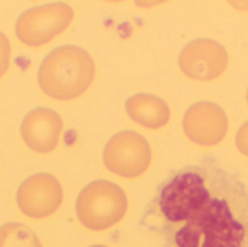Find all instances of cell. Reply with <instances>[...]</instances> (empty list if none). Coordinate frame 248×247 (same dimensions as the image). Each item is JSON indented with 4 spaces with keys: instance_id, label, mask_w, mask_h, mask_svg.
I'll return each instance as SVG.
<instances>
[{
    "instance_id": "1",
    "label": "cell",
    "mask_w": 248,
    "mask_h": 247,
    "mask_svg": "<svg viewBox=\"0 0 248 247\" xmlns=\"http://www.w3.org/2000/svg\"><path fill=\"white\" fill-rule=\"evenodd\" d=\"M155 213L170 247H248V185L217 165L177 170Z\"/></svg>"
},
{
    "instance_id": "2",
    "label": "cell",
    "mask_w": 248,
    "mask_h": 247,
    "mask_svg": "<svg viewBox=\"0 0 248 247\" xmlns=\"http://www.w3.org/2000/svg\"><path fill=\"white\" fill-rule=\"evenodd\" d=\"M94 74V61L86 49L62 45L52 49L41 63L38 84L51 99L73 100L87 92Z\"/></svg>"
},
{
    "instance_id": "3",
    "label": "cell",
    "mask_w": 248,
    "mask_h": 247,
    "mask_svg": "<svg viewBox=\"0 0 248 247\" xmlns=\"http://www.w3.org/2000/svg\"><path fill=\"white\" fill-rule=\"evenodd\" d=\"M126 210L128 198L124 189L108 181L90 182L76 202L78 221L93 231L112 229L125 217Z\"/></svg>"
},
{
    "instance_id": "4",
    "label": "cell",
    "mask_w": 248,
    "mask_h": 247,
    "mask_svg": "<svg viewBox=\"0 0 248 247\" xmlns=\"http://www.w3.org/2000/svg\"><path fill=\"white\" fill-rule=\"evenodd\" d=\"M74 10L65 3L31 7L16 20L17 39L32 48L42 47L61 35L73 22Z\"/></svg>"
},
{
    "instance_id": "5",
    "label": "cell",
    "mask_w": 248,
    "mask_h": 247,
    "mask_svg": "<svg viewBox=\"0 0 248 247\" xmlns=\"http://www.w3.org/2000/svg\"><path fill=\"white\" fill-rule=\"evenodd\" d=\"M103 163L113 175L125 179L138 178L150 167V144L142 135L134 131L118 132L105 146Z\"/></svg>"
},
{
    "instance_id": "6",
    "label": "cell",
    "mask_w": 248,
    "mask_h": 247,
    "mask_svg": "<svg viewBox=\"0 0 248 247\" xmlns=\"http://www.w3.org/2000/svg\"><path fill=\"white\" fill-rule=\"evenodd\" d=\"M62 197V186L55 176L36 173L19 186L16 202L22 214L33 220H42L58 211Z\"/></svg>"
},
{
    "instance_id": "7",
    "label": "cell",
    "mask_w": 248,
    "mask_h": 247,
    "mask_svg": "<svg viewBox=\"0 0 248 247\" xmlns=\"http://www.w3.org/2000/svg\"><path fill=\"white\" fill-rule=\"evenodd\" d=\"M179 64L182 71L195 80H214L228 66L227 49L214 39L201 38L189 42L180 52Z\"/></svg>"
},
{
    "instance_id": "8",
    "label": "cell",
    "mask_w": 248,
    "mask_h": 247,
    "mask_svg": "<svg viewBox=\"0 0 248 247\" xmlns=\"http://www.w3.org/2000/svg\"><path fill=\"white\" fill-rule=\"evenodd\" d=\"M183 128L195 144L215 146L227 135L228 118L221 106L212 102H198L187 109Z\"/></svg>"
},
{
    "instance_id": "9",
    "label": "cell",
    "mask_w": 248,
    "mask_h": 247,
    "mask_svg": "<svg viewBox=\"0 0 248 247\" xmlns=\"http://www.w3.org/2000/svg\"><path fill=\"white\" fill-rule=\"evenodd\" d=\"M62 119L48 108L31 111L20 124V137L26 147L39 154L54 151L61 140Z\"/></svg>"
},
{
    "instance_id": "10",
    "label": "cell",
    "mask_w": 248,
    "mask_h": 247,
    "mask_svg": "<svg viewBox=\"0 0 248 247\" xmlns=\"http://www.w3.org/2000/svg\"><path fill=\"white\" fill-rule=\"evenodd\" d=\"M126 114L137 124L158 130L170 121V108L161 99L150 93H138L131 96L125 103Z\"/></svg>"
},
{
    "instance_id": "11",
    "label": "cell",
    "mask_w": 248,
    "mask_h": 247,
    "mask_svg": "<svg viewBox=\"0 0 248 247\" xmlns=\"http://www.w3.org/2000/svg\"><path fill=\"white\" fill-rule=\"evenodd\" d=\"M0 247H42V245L26 226L7 223L0 227Z\"/></svg>"
},
{
    "instance_id": "12",
    "label": "cell",
    "mask_w": 248,
    "mask_h": 247,
    "mask_svg": "<svg viewBox=\"0 0 248 247\" xmlns=\"http://www.w3.org/2000/svg\"><path fill=\"white\" fill-rule=\"evenodd\" d=\"M10 60H12V47L9 38L3 32H0V79L9 70Z\"/></svg>"
},
{
    "instance_id": "13",
    "label": "cell",
    "mask_w": 248,
    "mask_h": 247,
    "mask_svg": "<svg viewBox=\"0 0 248 247\" xmlns=\"http://www.w3.org/2000/svg\"><path fill=\"white\" fill-rule=\"evenodd\" d=\"M235 144L243 154L248 156V121L240 128V131L235 137Z\"/></svg>"
},
{
    "instance_id": "14",
    "label": "cell",
    "mask_w": 248,
    "mask_h": 247,
    "mask_svg": "<svg viewBox=\"0 0 248 247\" xmlns=\"http://www.w3.org/2000/svg\"><path fill=\"white\" fill-rule=\"evenodd\" d=\"M93 247H105V246H93Z\"/></svg>"
}]
</instances>
